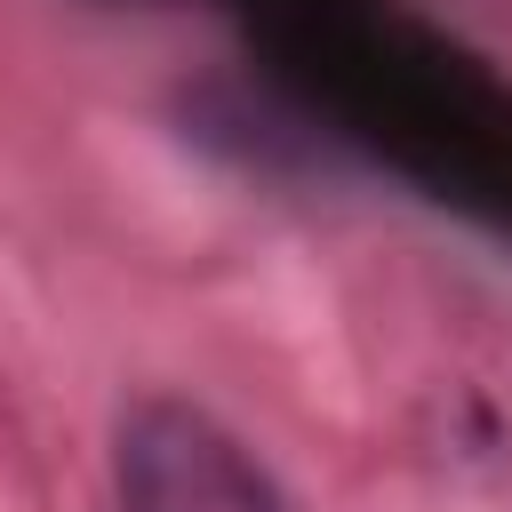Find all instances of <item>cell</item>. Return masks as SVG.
<instances>
[{
    "mask_svg": "<svg viewBox=\"0 0 512 512\" xmlns=\"http://www.w3.org/2000/svg\"><path fill=\"white\" fill-rule=\"evenodd\" d=\"M288 104L512 240V88L408 0H240Z\"/></svg>",
    "mask_w": 512,
    "mask_h": 512,
    "instance_id": "obj_1",
    "label": "cell"
},
{
    "mask_svg": "<svg viewBox=\"0 0 512 512\" xmlns=\"http://www.w3.org/2000/svg\"><path fill=\"white\" fill-rule=\"evenodd\" d=\"M112 488L120 512H296L264 472V456L176 392H152L120 416Z\"/></svg>",
    "mask_w": 512,
    "mask_h": 512,
    "instance_id": "obj_2",
    "label": "cell"
}]
</instances>
